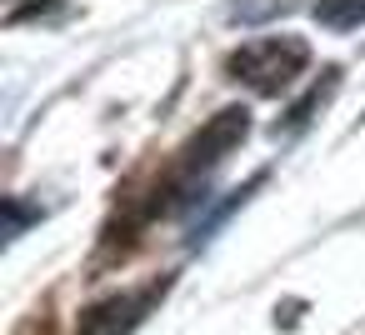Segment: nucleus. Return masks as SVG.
Wrapping results in <instances>:
<instances>
[{
  "mask_svg": "<svg viewBox=\"0 0 365 335\" xmlns=\"http://www.w3.org/2000/svg\"><path fill=\"white\" fill-rule=\"evenodd\" d=\"M165 290H170V280H150V285H140V290L106 295V300H96L91 310H81L76 335H130V330L150 315V305H155Z\"/></svg>",
  "mask_w": 365,
  "mask_h": 335,
  "instance_id": "obj_2",
  "label": "nucleus"
},
{
  "mask_svg": "<svg viewBox=\"0 0 365 335\" xmlns=\"http://www.w3.org/2000/svg\"><path fill=\"white\" fill-rule=\"evenodd\" d=\"M315 21L325 31H345V26H365V6H315Z\"/></svg>",
  "mask_w": 365,
  "mask_h": 335,
  "instance_id": "obj_4",
  "label": "nucleus"
},
{
  "mask_svg": "<svg viewBox=\"0 0 365 335\" xmlns=\"http://www.w3.org/2000/svg\"><path fill=\"white\" fill-rule=\"evenodd\" d=\"M245 130H250V120H245V110H220L185 150H180V180H195V175H205L210 165H220L240 140H245Z\"/></svg>",
  "mask_w": 365,
  "mask_h": 335,
  "instance_id": "obj_3",
  "label": "nucleus"
},
{
  "mask_svg": "<svg viewBox=\"0 0 365 335\" xmlns=\"http://www.w3.org/2000/svg\"><path fill=\"white\" fill-rule=\"evenodd\" d=\"M305 61H310L305 41H295V36H265V41L240 46V51L225 61V71H230V81L250 86L255 96H280V91L305 71Z\"/></svg>",
  "mask_w": 365,
  "mask_h": 335,
  "instance_id": "obj_1",
  "label": "nucleus"
},
{
  "mask_svg": "<svg viewBox=\"0 0 365 335\" xmlns=\"http://www.w3.org/2000/svg\"><path fill=\"white\" fill-rule=\"evenodd\" d=\"M270 16H280V6H235L230 11V21H245V26L250 21H270Z\"/></svg>",
  "mask_w": 365,
  "mask_h": 335,
  "instance_id": "obj_5",
  "label": "nucleus"
}]
</instances>
